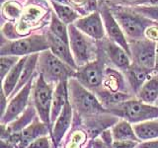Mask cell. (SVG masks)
<instances>
[{
	"instance_id": "e575fe53",
	"label": "cell",
	"mask_w": 158,
	"mask_h": 148,
	"mask_svg": "<svg viewBox=\"0 0 158 148\" xmlns=\"http://www.w3.org/2000/svg\"><path fill=\"white\" fill-rule=\"evenodd\" d=\"M137 143L138 142L132 140H118V141H113L112 147L113 148H135Z\"/></svg>"
},
{
	"instance_id": "4dcf8cb0",
	"label": "cell",
	"mask_w": 158,
	"mask_h": 148,
	"mask_svg": "<svg viewBox=\"0 0 158 148\" xmlns=\"http://www.w3.org/2000/svg\"><path fill=\"white\" fill-rule=\"evenodd\" d=\"M133 10H135L136 13L152 20V21H158V5L135 7Z\"/></svg>"
},
{
	"instance_id": "8992f818",
	"label": "cell",
	"mask_w": 158,
	"mask_h": 148,
	"mask_svg": "<svg viewBox=\"0 0 158 148\" xmlns=\"http://www.w3.org/2000/svg\"><path fill=\"white\" fill-rule=\"evenodd\" d=\"M49 49L46 34H36L14 41H2L0 54L16 56L19 57L29 56Z\"/></svg>"
},
{
	"instance_id": "7c38bea8",
	"label": "cell",
	"mask_w": 158,
	"mask_h": 148,
	"mask_svg": "<svg viewBox=\"0 0 158 148\" xmlns=\"http://www.w3.org/2000/svg\"><path fill=\"white\" fill-rule=\"evenodd\" d=\"M74 26L96 42L105 39L106 30L99 10L87 16L80 17L74 23Z\"/></svg>"
},
{
	"instance_id": "836d02e7",
	"label": "cell",
	"mask_w": 158,
	"mask_h": 148,
	"mask_svg": "<svg viewBox=\"0 0 158 148\" xmlns=\"http://www.w3.org/2000/svg\"><path fill=\"white\" fill-rule=\"evenodd\" d=\"M145 37L147 39H150V41L156 43L158 42V24L154 23L150 27H148L145 32Z\"/></svg>"
},
{
	"instance_id": "6da1fadb",
	"label": "cell",
	"mask_w": 158,
	"mask_h": 148,
	"mask_svg": "<svg viewBox=\"0 0 158 148\" xmlns=\"http://www.w3.org/2000/svg\"><path fill=\"white\" fill-rule=\"evenodd\" d=\"M68 93L69 102L79 117L88 118L109 113L95 94L84 87L76 78L72 77L68 80Z\"/></svg>"
},
{
	"instance_id": "8d00e7d4",
	"label": "cell",
	"mask_w": 158,
	"mask_h": 148,
	"mask_svg": "<svg viewBox=\"0 0 158 148\" xmlns=\"http://www.w3.org/2000/svg\"><path fill=\"white\" fill-rule=\"evenodd\" d=\"M51 1L57 2V3H60V4H65V5H68V0H51Z\"/></svg>"
},
{
	"instance_id": "3957f363",
	"label": "cell",
	"mask_w": 158,
	"mask_h": 148,
	"mask_svg": "<svg viewBox=\"0 0 158 148\" xmlns=\"http://www.w3.org/2000/svg\"><path fill=\"white\" fill-rule=\"evenodd\" d=\"M37 71L48 83L53 85L61 81H68L76 73L75 69L56 57L49 49L39 53Z\"/></svg>"
},
{
	"instance_id": "cb8c5ba5",
	"label": "cell",
	"mask_w": 158,
	"mask_h": 148,
	"mask_svg": "<svg viewBox=\"0 0 158 148\" xmlns=\"http://www.w3.org/2000/svg\"><path fill=\"white\" fill-rule=\"evenodd\" d=\"M38 60H39V53H35V54H32V56H28L27 61L25 63V66L23 68L21 77H20L18 85H17L16 89H15V91L13 92V94L10 96V98H12L13 96L16 95V94L38 73L37 72Z\"/></svg>"
},
{
	"instance_id": "74e56055",
	"label": "cell",
	"mask_w": 158,
	"mask_h": 148,
	"mask_svg": "<svg viewBox=\"0 0 158 148\" xmlns=\"http://www.w3.org/2000/svg\"><path fill=\"white\" fill-rule=\"evenodd\" d=\"M109 148H113V147H112V146H110V147H109Z\"/></svg>"
},
{
	"instance_id": "ba28073f",
	"label": "cell",
	"mask_w": 158,
	"mask_h": 148,
	"mask_svg": "<svg viewBox=\"0 0 158 148\" xmlns=\"http://www.w3.org/2000/svg\"><path fill=\"white\" fill-rule=\"evenodd\" d=\"M106 59L107 57L104 52L99 53L98 57L94 61L78 67L74 78H76L84 87L94 93L103 86Z\"/></svg>"
},
{
	"instance_id": "8fae6325",
	"label": "cell",
	"mask_w": 158,
	"mask_h": 148,
	"mask_svg": "<svg viewBox=\"0 0 158 148\" xmlns=\"http://www.w3.org/2000/svg\"><path fill=\"white\" fill-rule=\"evenodd\" d=\"M99 8H100L99 12H100L101 17L103 19L104 27H105L108 39L115 43L118 44L120 47H122L131 56L130 43H128L127 39L126 37V35L123 34L120 24L118 23L115 16H114L112 10L110 8V5L103 2L102 4H100V7Z\"/></svg>"
},
{
	"instance_id": "484cf974",
	"label": "cell",
	"mask_w": 158,
	"mask_h": 148,
	"mask_svg": "<svg viewBox=\"0 0 158 148\" xmlns=\"http://www.w3.org/2000/svg\"><path fill=\"white\" fill-rule=\"evenodd\" d=\"M52 7L56 11V16L59 18V20L66 24V25H72L75 23L77 20L80 18V15H79L75 10L73 8L69 7V5H65V4H60L57 2H53L51 1Z\"/></svg>"
},
{
	"instance_id": "4316f807",
	"label": "cell",
	"mask_w": 158,
	"mask_h": 148,
	"mask_svg": "<svg viewBox=\"0 0 158 148\" xmlns=\"http://www.w3.org/2000/svg\"><path fill=\"white\" fill-rule=\"evenodd\" d=\"M48 32L52 33L53 36H56L59 39H61L62 42L69 44V34L67 25L64 24L61 20H59V18L54 13L51 14Z\"/></svg>"
},
{
	"instance_id": "44dd1931",
	"label": "cell",
	"mask_w": 158,
	"mask_h": 148,
	"mask_svg": "<svg viewBox=\"0 0 158 148\" xmlns=\"http://www.w3.org/2000/svg\"><path fill=\"white\" fill-rule=\"evenodd\" d=\"M27 58L28 56H22L20 58L18 63L11 69V71L7 74L5 79L2 81V92L5 94V96L8 99L13 94V92L15 91V89H16L18 85L23 68L25 66V63L27 61Z\"/></svg>"
},
{
	"instance_id": "2e32d148",
	"label": "cell",
	"mask_w": 158,
	"mask_h": 148,
	"mask_svg": "<svg viewBox=\"0 0 158 148\" xmlns=\"http://www.w3.org/2000/svg\"><path fill=\"white\" fill-rule=\"evenodd\" d=\"M46 36H47L48 43L49 51H51L56 57L61 59L63 62L67 63L69 66H71L72 68L75 69V70H77L78 66L73 58L69 44L62 42L61 39H59L56 36H53V35L52 33H49L48 31L46 33Z\"/></svg>"
},
{
	"instance_id": "ac0fdd59",
	"label": "cell",
	"mask_w": 158,
	"mask_h": 148,
	"mask_svg": "<svg viewBox=\"0 0 158 148\" xmlns=\"http://www.w3.org/2000/svg\"><path fill=\"white\" fill-rule=\"evenodd\" d=\"M37 117H38V113H37L36 108L34 107L32 103H30V105L26 109V111H25L17 120H15L13 122H11L8 125H1V128H2L1 135L20 133L24 128H26L28 125H31Z\"/></svg>"
},
{
	"instance_id": "603a6c76",
	"label": "cell",
	"mask_w": 158,
	"mask_h": 148,
	"mask_svg": "<svg viewBox=\"0 0 158 148\" xmlns=\"http://www.w3.org/2000/svg\"><path fill=\"white\" fill-rule=\"evenodd\" d=\"M111 133L114 141L118 140H132L140 142L135 135V130L131 122L126 120H120L111 128Z\"/></svg>"
},
{
	"instance_id": "30bf717a",
	"label": "cell",
	"mask_w": 158,
	"mask_h": 148,
	"mask_svg": "<svg viewBox=\"0 0 158 148\" xmlns=\"http://www.w3.org/2000/svg\"><path fill=\"white\" fill-rule=\"evenodd\" d=\"M38 72V71H37ZM38 73L20 90L16 95L9 99L8 106L6 111L1 116V125H8L11 122L22 115L26 111V109L30 105V98L32 95L33 85L35 81V77H37Z\"/></svg>"
},
{
	"instance_id": "d6a6232c",
	"label": "cell",
	"mask_w": 158,
	"mask_h": 148,
	"mask_svg": "<svg viewBox=\"0 0 158 148\" xmlns=\"http://www.w3.org/2000/svg\"><path fill=\"white\" fill-rule=\"evenodd\" d=\"M52 137H48V135L42 136L30 143L27 148H52Z\"/></svg>"
},
{
	"instance_id": "277c9868",
	"label": "cell",
	"mask_w": 158,
	"mask_h": 148,
	"mask_svg": "<svg viewBox=\"0 0 158 148\" xmlns=\"http://www.w3.org/2000/svg\"><path fill=\"white\" fill-rule=\"evenodd\" d=\"M109 112L131 125L158 118V106L143 103L135 97L113 107Z\"/></svg>"
},
{
	"instance_id": "7a4b0ae2",
	"label": "cell",
	"mask_w": 158,
	"mask_h": 148,
	"mask_svg": "<svg viewBox=\"0 0 158 148\" xmlns=\"http://www.w3.org/2000/svg\"><path fill=\"white\" fill-rule=\"evenodd\" d=\"M110 8L128 42L146 39V30L155 23L152 20L136 13L135 10L131 11L123 7L113 6V5L110 6Z\"/></svg>"
},
{
	"instance_id": "9c48e42d",
	"label": "cell",
	"mask_w": 158,
	"mask_h": 148,
	"mask_svg": "<svg viewBox=\"0 0 158 148\" xmlns=\"http://www.w3.org/2000/svg\"><path fill=\"white\" fill-rule=\"evenodd\" d=\"M130 49L132 63L149 71H154L157 56V43L150 39L131 41Z\"/></svg>"
},
{
	"instance_id": "83f0119b",
	"label": "cell",
	"mask_w": 158,
	"mask_h": 148,
	"mask_svg": "<svg viewBox=\"0 0 158 148\" xmlns=\"http://www.w3.org/2000/svg\"><path fill=\"white\" fill-rule=\"evenodd\" d=\"M24 7L16 1H7L3 3L2 6V17L7 19L8 21H16L22 16Z\"/></svg>"
},
{
	"instance_id": "7402d4cb",
	"label": "cell",
	"mask_w": 158,
	"mask_h": 148,
	"mask_svg": "<svg viewBox=\"0 0 158 148\" xmlns=\"http://www.w3.org/2000/svg\"><path fill=\"white\" fill-rule=\"evenodd\" d=\"M138 140L149 141L158 138V118L132 125Z\"/></svg>"
},
{
	"instance_id": "1f68e13d",
	"label": "cell",
	"mask_w": 158,
	"mask_h": 148,
	"mask_svg": "<svg viewBox=\"0 0 158 148\" xmlns=\"http://www.w3.org/2000/svg\"><path fill=\"white\" fill-rule=\"evenodd\" d=\"M115 3L123 4L127 6H151L158 5V0H112Z\"/></svg>"
},
{
	"instance_id": "ffe728a7",
	"label": "cell",
	"mask_w": 158,
	"mask_h": 148,
	"mask_svg": "<svg viewBox=\"0 0 158 148\" xmlns=\"http://www.w3.org/2000/svg\"><path fill=\"white\" fill-rule=\"evenodd\" d=\"M102 87L106 89V90L112 92H123L131 94L130 88H128L127 79H125L121 72H118L116 69L113 68L105 69V76H104Z\"/></svg>"
},
{
	"instance_id": "52a82bcc",
	"label": "cell",
	"mask_w": 158,
	"mask_h": 148,
	"mask_svg": "<svg viewBox=\"0 0 158 148\" xmlns=\"http://www.w3.org/2000/svg\"><path fill=\"white\" fill-rule=\"evenodd\" d=\"M54 88H56V85L48 83L41 74L38 73V75L34 81L32 95H31L32 104L36 108L38 117L44 123H46L49 127L51 131H52L51 113H52V96H53Z\"/></svg>"
},
{
	"instance_id": "5b68a950",
	"label": "cell",
	"mask_w": 158,
	"mask_h": 148,
	"mask_svg": "<svg viewBox=\"0 0 158 148\" xmlns=\"http://www.w3.org/2000/svg\"><path fill=\"white\" fill-rule=\"evenodd\" d=\"M68 34L69 47L78 67L86 65L98 57L99 52L96 41L78 30L74 24L68 26Z\"/></svg>"
},
{
	"instance_id": "5bb4252c",
	"label": "cell",
	"mask_w": 158,
	"mask_h": 148,
	"mask_svg": "<svg viewBox=\"0 0 158 148\" xmlns=\"http://www.w3.org/2000/svg\"><path fill=\"white\" fill-rule=\"evenodd\" d=\"M72 120H73V108L70 102L68 101L52 126V132L51 137L52 139V144L56 148L58 147V145L62 141L63 137L65 136L68 128L71 125Z\"/></svg>"
},
{
	"instance_id": "d4e9b609",
	"label": "cell",
	"mask_w": 158,
	"mask_h": 148,
	"mask_svg": "<svg viewBox=\"0 0 158 148\" xmlns=\"http://www.w3.org/2000/svg\"><path fill=\"white\" fill-rule=\"evenodd\" d=\"M135 98L143 103L153 105L158 100V77H150L143 84Z\"/></svg>"
},
{
	"instance_id": "9a60e30c",
	"label": "cell",
	"mask_w": 158,
	"mask_h": 148,
	"mask_svg": "<svg viewBox=\"0 0 158 148\" xmlns=\"http://www.w3.org/2000/svg\"><path fill=\"white\" fill-rule=\"evenodd\" d=\"M51 133L52 131L49 130V127L46 123H44L38 117L31 125L24 128L20 132V142L16 148H27L30 145V143L38 139L39 137L46 136L48 134L51 137Z\"/></svg>"
},
{
	"instance_id": "4fadbf2b",
	"label": "cell",
	"mask_w": 158,
	"mask_h": 148,
	"mask_svg": "<svg viewBox=\"0 0 158 148\" xmlns=\"http://www.w3.org/2000/svg\"><path fill=\"white\" fill-rule=\"evenodd\" d=\"M103 52L117 68L126 71L131 65V58L125 49L110 39H103Z\"/></svg>"
},
{
	"instance_id": "f546056e",
	"label": "cell",
	"mask_w": 158,
	"mask_h": 148,
	"mask_svg": "<svg viewBox=\"0 0 158 148\" xmlns=\"http://www.w3.org/2000/svg\"><path fill=\"white\" fill-rule=\"evenodd\" d=\"M19 56H2L0 58V75L3 81L7 74L11 71V69L16 65L20 60Z\"/></svg>"
},
{
	"instance_id": "d6986e66",
	"label": "cell",
	"mask_w": 158,
	"mask_h": 148,
	"mask_svg": "<svg viewBox=\"0 0 158 148\" xmlns=\"http://www.w3.org/2000/svg\"><path fill=\"white\" fill-rule=\"evenodd\" d=\"M125 72L130 91L135 97L143 84L150 78L149 75L151 74V71L146 70L135 63H131V65Z\"/></svg>"
},
{
	"instance_id": "e0dca14e",
	"label": "cell",
	"mask_w": 158,
	"mask_h": 148,
	"mask_svg": "<svg viewBox=\"0 0 158 148\" xmlns=\"http://www.w3.org/2000/svg\"><path fill=\"white\" fill-rule=\"evenodd\" d=\"M69 101V93H68V81H61L56 85L52 96V105L51 113V121L52 127L57 117L61 113L63 108L65 107L67 102Z\"/></svg>"
},
{
	"instance_id": "d590c367",
	"label": "cell",
	"mask_w": 158,
	"mask_h": 148,
	"mask_svg": "<svg viewBox=\"0 0 158 148\" xmlns=\"http://www.w3.org/2000/svg\"><path fill=\"white\" fill-rule=\"evenodd\" d=\"M135 148H158V138L149 141L138 142Z\"/></svg>"
},
{
	"instance_id": "f1b7e54d",
	"label": "cell",
	"mask_w": 158,
	"mask_h": 148,
	"mask_svg": "<svg viewBox=\"0 0 158 148\" xmlns=\"http://www.w3.org/2000/svg\"><path fill=\"white\" fill-rule=\"evenodd\" d=\"M87 134L80 128H73L69 131V134L65 139L64 148H81L86 142Z\"/></svg>"
}]
</instances>
